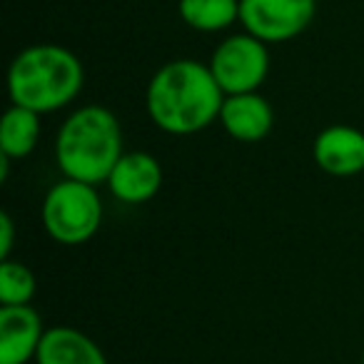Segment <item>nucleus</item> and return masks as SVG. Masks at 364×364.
Masks as SVG:
<instances>
[{
	"label": "nucleus",
	"mask_w": 364,
	"mask_h": 364,
	"mask_svg": "<svg viewBox=\"0 0 364 364\" xmlns=\"http://www.w3.org/2000/svg\"><path fill=\"white\" fill-rule=\"evenodd\" d=\"M85 70L80 58L63 46H31L8 68V95L13 105L41 115L68 107L82 90Z\"/></svg>",
	"instance_id": "obj_3"
},
{
	"label": "nucleus",
	"mask_w": 364,
	"mask_h": 364,
	"mask_svg": "<svg viewBox=\"0 0 364 364\" xmlns=\"http://www.w3.org/2000/svg\"><path fill=\"white\" fill-rule=\"evenodd\" d=\"M317 0H240V23L262 43H287L314 21Z\"/></svg>",
	"instance_id": "obj_6"
},
{
	"label": "nucleus",
	"mask_w": 364,
	"mask_h": 364,
	"mask_svg": "<svg viewBox=\"0 0 364 364\" xmlns=\"http://www.w3.org/2000/svg\"><path fill=\"white\" fill-rule=\"evenodd\" d=\"M362 364H364V349H362Z\"/></svg>",
	"instance_id": "obj_16"
},
{
	"label": "nucleus",
	"mask_w": 364,
	"mask_h": 364,
	"mask_svg": "<svg viewBox=\"0 0 364 364\" xmlns=\"http://www.w3.org/2000/svg\"><path fill=\"white\" fill-rule=\"evenodd\" d=\"M41 220L48 237L65 247L85 245L102 225V200L97 185L63 177L46 193Z\"/></svg>",
	"instance_id": "obj_4"
},
{
	"label": "nucleus",
	"mask_w": 364,
	"mask_h": 364,
	"mask_svg": "<svg viewBox=\"0 0 364 364\" xmlns=\"http://www.w3.org/2000/svg\"><path fill=\"white\" fill-rule=\"evenodd\" d=\"M225 92L210 65L193 58L170 60L150 77L145 107L157 130L175 137L198 135L220 120Z\"/></svg>",
	"instance_id": "obj_1"
},
{
	"label": "nucleus",
	"mask_w": 364,
	"mask_h": 364,
	"mask_svg": "<svg viewBox=\"0 0 364 364\" xmlns=\"http://www.w3.org/2000/svg\"><path fill=\"white\" fill-rule=\"evenodd\" d=\"M41 112L21 105H11L0 120V155L11 160H23L33 155L41 142L43 122Z\"/></svg>",
	"instance_id": "obj_12"
},
{
	"label": "nucleus",
	"mask_w": 364,
	"mask_h": 364,
	"mask_svg": "<svg viewBox=\"0 0 364 364\" xmlns=\"http://www.w3.org/2000/svg\"><path fill=\"white\" fill-rule=\"evenodd\" d=\"M107 190L117 203L142 205L150 203L162 188V165L155 155L142 150L122 152L107 177Z\"/></svg>",
	"instance_id": "obj_7"
},
{
	"label": "nucleus",
	"mask_w": 364,
	"mask_h": 364,
	"mask_svg": "<svg viewBox=\"0 0 364 364\" xmlns=\"http://www.w3.org/2000/svg\"><path fill=\"white\" fill-rule=\"evenodd\" d=\"M43 337H46V324L36 307L31 304L0 307V364L36 362Z\"/></svg>",
	"instance_id": "obj_9"
},
{
	"label": "nucleus",
	"mask_w": 364,
	"mask_h": 364,
	"mask_svg": "<svg viewBox=\"0 0 364 364\" xmlns=\"http://www.w3.org/2000/svg\"><path fill=\"white\" fill-rule=\"evenodd\" d=\"M208 65L225 95L255 92L267 80L269 73L267 43L250 36L247 31L230 36L213 50Z\"/></svg>",
	"instance_id": "obj_5"
},
{
	"label": "nucleus",
	"mask_w": 364,
	"mask_h": 364,
	"mask_svg": "<svg viewBox=\"0 0 364 364\" xmlns=\"http://www.w3.org/2000/svg\"><path fill=\"white\" fill-rule=\"evenodd\" d=\"M36 364H107L100 344L68 324L48 327L36 354Z\"/></svg>",
	"instance_id": "obj_11"
},
{
	"label": "nucleus",
	"mask_w": 364,
	"mask_h": 364,
	"mask_svg": "<svg viewBox=\"0 0 364 364\" xmlns=\"http://www.w3.org/2000/svg\"><path fill=\"white\" fill-rule=\"evenodd\" d=\"M314 165L332 177H354L364 172V132L352 125H329L312 142Z\"/></svg>",
	"instance_id": "obj_8"
},
{
	"label": "nucleus",
	"mask_w": 364,
	"mask_h": 364,
	"mask_svg": "<svg viewBox=\"0 0 364 364\" xmlns=\"http://www.w3.org/2000/svg\"><path fill=\"white\" fill-rule=\"evenodd\" d=\"M125 152L122 125L110 107L82 105L63 120L55 135V162L63 177L100 185Z\"/></svg>",
	"instance_id": "obj_2"
},
{
	"label": "nucleus",
	"mask_w": 364,
	"mask_h": 364,
	"mask_svg": "<svg viewBox=\"0 0 364 364\" xmlns=\"http://www.w3.org/2000/svg\"><path fill=\"white\" fill-rule=\"evenodd\" d=\"M36 289L38 279L28 264L18 259H0V304L3 307L31 304Z\"/></svg>",
	"instance_id": "obj_14"
},
{
	"label": "nucleus",
	"mask_w": 364,
	"mask_h": 364,
	"mask_svg": "<svg viewBox=\"0 0 364 364\" xmlns=\"http://www.w3.org/2000/svg\"><path fill=\"white\" fill-rule=\"evenodd\" d=\"M182 23L200 33H220L240 21V0H180Z\"/></svg>",
	"instance_id": "obj_13"
},
{
	"label": "nucleus",
	"mask_w": 364,
	"mask_h": 364,
	"mask_svg": "<svg viewBox=\"0 0 364 364\" xmlns=\"http://www.w3.org/2000/svg\"><path fill=\"white\" fill-rule=\"evenodd\" d=\"M220 125L232 140L259 142L272 132L274 110L267 97H262L257 90L225 95L223 110H220Z\"/></svg>",
	"instance_id": "obj_10"
},
{
	"label": "nucleus",
	"mask_w": 364,
	"mask_h": 364,
	"mask_svg": "<svg viewBox=\"0 0 364 364\" xmlns=\"http://www.w3.org/2000/svg\"><path fill=\"white\" fill-rule=\"evenodd\" d=\"M13 245H16V225L11 215L3 210L0 213V259H11Z\"/></svg>",
	"instance_id": "obj_15"
}]
</instances>
